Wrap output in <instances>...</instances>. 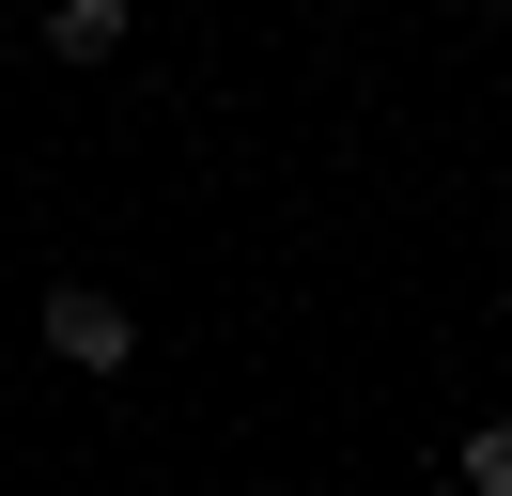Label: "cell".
<instances>
[{
    "label": "cell",
    "instance_id": "6da1fadb",
    "mask_svg": "<svg viewBox=\"0 0 512 496\" xmlns=\"http://www.w3.org/2000/svg\"><path fill=\"white\" fill-rule=\"evenodd\" d=\"M47 357H63V372H125L140 357V310L94 295V279H47Z\"/></svg>",
    "mask_w": 512,
    "mask_h": 496
},
{
    "label": "cell",
    "instance_id": "7a4b0ae2",
    "mask_svg": "<svg viewBox=\"0 0 512 496\" xmlns=\"http://www.w3.org/2000/svg\"><path fill=\"white\" fill-rule=\"evenodd\" d=\"M47 62H78V78L125 62V0H47Z\"/></svg>",
    "mask_w": 512,
    "mask_h": 496
},
{
    "label": "cell",
    "instance_id": "3957f363",
    "mask_svg": "<svg viewBox=\"0 0 512 496\" xmlns=\"http://www.w3.org/2000/svg\"><path fill=\"white\" fill-rule=\"evenodd\" d=\"M450 481H466V496H512V419H466V450H450Z\"/></svg>",
    "mask_w": 512,
    "mask_h": 496
}]
</instances>
